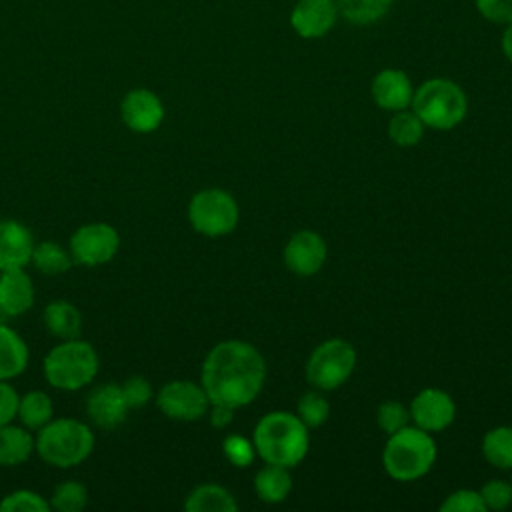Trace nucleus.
Segmentation results:
<instances>
[{
    "mask_svg": "<svg viewBox=\"0 0 512 512\" xmlns=\"http://www.w3.org/2000/svg\"><path fill=\"white\" fill-rule=\"evenodd\" d=\"M266 382L262 352L244 340H222L208 350L200 368V384L210 404L234 410L252 404Z\"/></svg>",
    "mask_w": 512,
    "mask_h": 512,
    "instance_id": "obj_1",
    "label": "nucleus"
},
{
    "mask_svg": "<svg viewBox=\"0 0 512 512\" xmlns=\"http://www.w3.org/2000/svg\"><path fill=\"white\" fill-rule=\"evenodd\" d=\"M256 456L266 464L296 468L310 450V430L296 412L274 410L264 414L252 432Z\"/></svg>",
    "mask_w": 512,
    "mask_h": 512,
    "instance_id": "obj_2",
    "label": "nucleus"
},
{
    "mask_svg": "<svg viewBox=\"0 0 512 512\" xmlns=\"http://www.w3.org/2000/svg\"><path fill=\"white\" fill-rule=\"evenodd\" d=\"M36 454L54 468H74L90 458L96 436L90 424L78 418H52L34 436Z\"/></svg>",
    "mask_w": 512,
    "mask_h": 512,
    "instance_id": "obj_3",
    "label": "nucleus"
},
{
    "mask_svg": "<svg viewBox=\"0 0 512 512\" xmlns=\"http://www.w3.org/2000/svg\"><path fill=\"white\" fill-rule=\"evenodd\" d=\"M438 456L436 440L418 426H404L388 436L382 450V466L396 482H414L426 476Z\"/></svg>",
    "mask_w": 512,
    "mask_h": 512,
    "instance_id": "obj_4",
    "label": "nucleus"
},
{
    "mask_svg": "<svg viewBox=\"0 0 512 512\" xmlns=\"http://www.w3.org/2000/svg\"><path fill=\"white\" fill-rule=\"evenodd\" d=\"M100 368L96 348L82 338L60 340L44 356L42 374L46 382L62 392H76L94 382Z\"/></svg>",
    "mask_w": 512,
    "mask_h": 512,
    "instance_id": "obj_5",
    "label": "nucleus"
},
{
    "mask_svg": "<svg viewBox=\"0 0 512 512\" xmlns=\"http://www.w3.org/2000/svg\"><path fill=\"white\" fill-rule=\"evenodd\" d=\"M410 108L426 128L446 132L466 118L468 98L454 80L430 78L414 88Z\"/></svg>",
    "mask_w": 512,
    "mask_h": 512,
    "instance_id": "obj_6",
    "label": "nucleus"
},
{
    "mask_svg": "<svg viewBox=\"0 0 512 512\" xmlns=\"http://www.w3.org/2000/svg\"><path fill=\"white\" fill-rule=\"evenodd\" d=\"M186 216L194 232L208 238H220L236 230L240 208L228 190L202 188L190 198Z\"/></svg>",
    "mask_w": 512,
    "mask_h": 512,
    "instance_id": "obj_7",
    "label": "nucleus"
},
{
    "mask_svg": "<svg viewBox=\"0 0 512 512\" xmlns=\"http://www.w3.org/2000/svg\"><path fill=\"white\" fill-rule=\"evenodd\" d=\"M356 360V350L348 340L328 338L310 352L304 366L306 382L320 392L336 390L352 376Z\"/></svg>",
    "mask_w": 512,
    "mask_h": 512,
    "instance_id": "obj_8",
    "label": "nucleus"
},
{
    "mask_svg": "<svg viewBox=\"0 0 512 512\" xmlns=\"http://www.w3.org/2000/svg\"><path fill=\"white\" fill-rule=\"evenodd\" d=\"M68 250L78 266H102L118 254L120 234L108 222H88L72 232Z\"/></svg>",
    "mask_w": 512,
    "mask_h": 512,
    "instance_id": "obj_9",
    "label": "nucleus"
},
{
    "mask_svg": "<svg viewBox=\"0 0 512 512\" xmlns=\"http://www.w3.org/2000/svg\"><path fill=\"white\" fill-rule=\"evenodd\" d=\"M156 408L170 420L196 422L208 414L210 398L200 382L170 380L154 394Z\"/></svg>",
    "mask_w": 512,
    "mask_h": 512,
    "instance_id": "obj_10",
    "label": "nucleus"
},
{
    "mask_svg": "<svg viewBox=\"0 0 512 512\" xmlns=\"http://www.w3.org/2000/svg\"><path fill=\"white\" fill-rule=\"evenodd\" d=\"M166 110L160 96L150 88H132L120 100V118L136 134H152L164 122Z\"/></svg>",
    "mask_w": 512,
    "mask_h": 512,
    "instance_id": "obj_11",
    "label": "nucleus"
},
{
    "mask_svg": "<svg viewBox=\"0 0 512 512\" xmlns=\"http://www.w3.org/2000/svg\"><path fill=\"white\" fill-rule=\"evenodd\" d=\"M286 268L302 278L318 274L328 260V244L314 230L294 232L282 252Z\"/></svg>",
    "mask_w": 512,
    "mask_h": 512,
    "instance_id": "obj_12",
    "label": "nucleus"
},
{
    "mask_svg": "<svg viewBox=\"0 0 512 512\" xmlns=\"http://www.w3.org/2000/svg\"><path fill=\"white\" fill-rule=\"evenodd\" d=\"M408 410L414 426L430 434L446 430L456 420V402L446 390L440 388L420 390L412 398Z\"/></svg>",
    "mask_w": 512,
    "mask_h": 512,
    "instance_id": "obj_13",
    "label": "nucleus"
},
{
    "mask_svg": "<svg viewBox=\"0 0 512 512\" xmlns=\"http://www.w3.org/2000/svg\"><path fill=\"white\" fill-rule=\"evenodd\" d=\"M128 404L124 400L120 384L104 382L86 398V416L92 426L102 430H114L128 418Z\"/></svg>",
    "mask_w": 512,
    "mask_h": 512,
    "instance_id": "obj_14",
    "label": "nucleus"
},
{
    "mask_svg": "<svg viewBox=\"0 0 512 512\" xmlns=\"http://www.w3.org/2000/svg\"><path fill=\"white\" fill-rule=\"evenodd\" d=\"M338 16L336 0H298L290 12V26L300 38L316 40L334 28Z\"/></svg>",
    "mask_w": 512,
    "mask_h": 512,
    "instance_id": "obj_15",
    "label": "nucleus"
},
{
    "mask_svg": "<svg viewBox=\"0 0 512 512\" xmlns=\"http://www.w3.org/2000/svg\"><path fill=\"white\" fill-rule=\"evenodd\" d=\"M32 230L16 218H0V272L26 268L34 250Z\"/></svg>",
    "mask_w": 512,
    "mask_h": 512,
    "instance_id": "obj_16",
    "label": "nucleus"
},
{
    "mask_svg": "<svg viewBox=\"0 0 512 512\" xmlns=\"http://www.w3.org/2000/svg\"><path fill=\"white\" fill-rule=\"evenodd\" d=\"M370 94L376 106L388 112H398L410 108L414 86L410 76L400 68H384L380 70L370 84Z\"/></svg>",
    "mask_w": 512,
    "mask_h": 512,
    "instance_id": "obj_17",
    "label": "nucleus"
},
{
    "mask_svg": "<svg viewBox=\"0 0 512 512\" xmlns=\"http://www.w3.org/2000/svg\"><path fill=\"white\" fill-rule=\"evenodd\" d=\"M36 300V288L26 268L0 272V312L4 318L26 314Z\"/></svg>",
    "mask_w": 512,
    "mask_h": 512,
    "instance_id": "obj_18",
    "label": "nucleus"
},
{
    "mask_svg": "<svg viewBox=\"0 0 512 512\" xmlns=\"http://www.w3.org/2000/svg\"><path fill=\"white\" fill-rule=\"evenodd\" d=\"M36 452V442L32 430L22 424L6 422L0 426V466L14 468L30 460Z\"/></svg>",
    "mask_w": 512,
    "mask_h": 512,
    "instance_id": "obj_19",
    "label": "nucleus"
},
{
    "mask_svg": "<svg viewBox=\"0 0 512 512\" xmlns=\"http://www.w3.org/2000/svg\"><path fill=\"white\" fill-rule=\"evenodd\" d=\"M30 350L26 340L8 324L0 322V380H14L28 368Z\"/></svg>",
    "mask_w": 512,
    "mask_h": 512,
    "instance_id": "obj_20",
    "label": "nucleus"
},
{
    "mask_svg": "<svg viewBox=\"0 0 512 512\" xmlns=\"http://www.w3.org/2000/svg\"><path fill=\"white\" fill-rule=\"evenodd\" d=\"M44 328L58 340L80 338L82 312L70 300H52L42 310Z\"/></svg>",
    "mask_w": 512,
    "mask_h": 512,
    "instance_id": "obj_21",
    "label": "nucleus"
},
{
    "mask_svg": "<svg viewBox=\"0 0 512 512\" xmlns=\"http://www.w3.org/2000/svg\"><path fill=\"white\" fill-rule=\"evenodd\" d=\"M186 512H236L238 502L234 494L214 482L198 484L192 488L184 500Z\"/></svg>",
    "mask_w": 512,
    "mask_h": 512,
    "instance_id": "obj_22",
    "label": "nucleus"
},
{
    "mask_svg": "<svg viewBox=\"0 0 512 512\" xmlns=\"http://www.w3.org/2000/svg\"><path fill=\"white\" fill-rule=\"evenodd\" d=\"M254 492L266 504H280L292 492L290 468L266 464L254 476Z\"/></svg>",
    "mask_w": 512,
    "mask_h": 512,
    "instance_id": "obj_23",
    "label": "nucleus"
},
{
    "mask_svg": "<svg viewBox=\"0 0 512 512\" xmlns=\"http://www.w3.org/2000/svg\"><path fill=\"white\" fill-rule=\"evenodd\" d=\"M16 418L22 426L36 432L54 418V402L44 390H30L20 396Z\"/></svg>",
    "mask_w": 512,
    "mask_h": 512,
    "instance_id": "obj_24",
    "label": "nucleus"
},
{
    "mask_svg": "<svg viewBox=\"0 0 512 512\" xmlns=\"http://www.w3.org/2000/svg\"><path fill=\"white\" fill-rule=\"evenodd\" d=\"M30 264L40 274L60 276V274H66L74 266V260L70 256V250L64 248L62 244H58L54 240H42V242L34 244Z\"/></svg>",
    "mask_w": 512,
    "mask_h": 512,
    "instance_id": "obj_25",
    "label": "nucleus"
},
{
    "mask_svg": "<svg viewBox=\"0 0 512 512\" xmlns=\"http://www.w3.org/2000/svg\"><path fill=\"white\" fill-rule=\"evenodd\" d=\"M482 456L498 470H512V426L490 428L482 436Z\"/></svg>",
    "mask_w": 512,
    "mask_h": 512,
    "instance_id": "obj_26",
    "label": "nucleus"
},
{
    "mask_svg": "<svg viewBox=\"0 0 512 512\" xmlns=\"http://www.w3.org/2000/svg\"><path fill=\"white\" fill-rule=\"evenodd\" d=\"M394 0H336L338 14L356 26H370L382 20Z\"/></svg>",
    "mask_w": 512,
    "mask_h": 512,
    "instance_id": "obj_27",
    "label": "nucleus"
},
{
    "mask_svg": "<svg viewBox=\"0 0 512 512\" xmlns=\"http://www.w3.org/2000/svg\"><path fill=\"white\" fill-rule=\"evenodd\" d=\"M424 122L412 108H404L392 114L388 120V138L400 148H412L424 138Z\"/></svg>",
    "mask_w": 512,
    "mask_h": 512,
    "instance_id": "obj_28",
    "label": "nucleus"
},
{
    "mask_svg": "<svg viewBox=\"0 0 512 512\" xmlns=\"http://www.w3.org/2000/svg\"><path fill=\"white\" fill-rule=\"evenodd\" d=\"M48 502L56 512H80L88 504V488L82 482L64 480L56 484Z\"/></svg>",
    "mask_w": 512,
    "mask_h": 512,
    "instance_id": "obj_29",
    "label": "nucleus"
},
{
    "mask_svg": "<svg viewBox=\"0 0 512 512\" xmlns=\"http://www.w3.org/2000/svg\"><path fill=\"white\" fill-rule=\"evenodd\" d=\"M296 416L304 422V426L308 430L320 428L330 416V404L320 392L310 390L300 396V400L296 404Z\"/></svg>",
    "mask_w": 512,
    "mask_h": 512,
    "instance_id": "obj_30",
    "label": "nucleus"
},
{
    "mask_svg": "<svg viewBox=\"0 0 512 512\" xmlns=\"http://www.w3.org/2000/svg\"><path fill=\"white\" fill-rule=\"evenodd\" d=\"M0 510L2 512H48L50 502L36 490L18 488L8 492L0 500Z\"/></svg>",
    "mask_w": 512,
    "mask_h": 512,
    "instance_id": "obj_31",
    "label": "nucleus"
},
{
    "mask_svg": "<svg viewBox=\"0 0 512 512\" xmlns=\"http://www.w3.org/2000/svg\"><path fill=\"white\" fill-rule=\"evenodd\" d=\"M376 424L390 436L410 424V410L400 400H384L376 410Z\"/></svg>",
    "mask_w": 512,
    "mask_h": 512,
    "instance_id": "obj_32",
    "label": "nucleus"
},
{
    "mask_svg": "<svg viewBox=\"0 0 512 512\" xmlns=\"http://www.w3.org/2000/svg\"><path fill=\"white\" fill-rule=\"evenodd\" d=\"M222 452L226 460L236 468H248L256 458V448L252 440L242 434H228L222 440Z\"/></svg>",
    "mask_w": 512,
    "mask_h": 512,
    "instance_id": "obj_33",
    "label": "nucleus"
},
{
    "mask_svg": "<svg viewBox=\"0 0 512 512\" xmlns=\"http://www.w3.org/2000/svg\"><path fill=\"white\" fill-rule=\"evenodd\" d=\"M486 506L480 498L478 490L458 488L450 492L440 504V512H484Z\"/></svg>",
    "mask_w": 512,
    "mask_h": 512,
    "instance_id": "obj_34",
    "label": "nucleus"
},
{
    "mask_svg": "<svg viewBox=\"0 0 512 512\" xmlns=\"http://www.w3.org/2000/svg\"><path fill=\"white\" fill-rule=\"evenodd\" d=\"M478 492H480V498H482L486 510L500 512L512 504V484L502 478L488 480Z\"/></svg>",
    "mask_w": 512,
    "mask_h": 512,
    "instance_id": "obj_35",
    "label": "nucleus"
},
{
    "mask_svg": "<svg viewBox=\"0 0 512 512\" xmlns=\"http://www.w3.org/2000/svg\"><path fill=\"white\" fill-rule=\"evenodd\" d=\"M122 394H124V400L128 404L130 410H138V408H144L146 404H150V400L154 398V390H152V384L148 378L144 376H130L126 378L122 384Z\"/></svg>",
    "mask_w": 512,
    "mask_h": 512,
    "instance_id": "obj_36",
    "label": "nucleus"
},
{
    "mask_svg": "<svg viewBox=\"0 0 512 512\" xmlns=\"http://www.w3.org/2000/svg\"><path fill=\"white\" fill-rule=\"evenodd\" d=\"M482 18L492 24L512 22V0H474Z\"/></svg>",
    "mask_w": 512,
    "mask_h": 512,
    "instance_id": "obj_37",
    "label": "nucleus"
},
{
    "mask_svg": "<svg viewBox=\"0 0 512 512\" xmlns=\"http://www.w3.org/2000/svg\"><path fill=\"white\" fill-rule=\"evenodd\" d=\"M20 394L10 384V380H0V426L16 420Z\"/></svg>",
    "mask_w": 512,
    "mask_h": 512,
    "instance_id": "obj_38",
    "label": "nucleus"
},
{
    "mask_svg": "<svg viewBox=\"0 0 512 512\" xmlns=\"http://www.w3.org/2000/svg\"><path fill=\"white\" fill-rule=\"evenodd\" d=\"M206 416H208V420H210V424H212L214 428L224 430V428H228V426L232 424V420H234V408L224 406V404H210Z\"/></svg>",
    "mask_w": 512,
    "mask_h": 512,
    "instance_id": "obj_39",
    "label": "nucleus"
},
{
    "mask_svg": "<svg viewBox=\"0 0 512 512\" xmlns=\"http://www.w3.org/2000/svg\"><path fill=\"white\" fill-rule=\"evenodd\" d=\"M502 52H504V56L508 58V62L512 64V22L510 24H506V28H504V34H502Z\"/></svg>",
    "mask_w": 512,
    "mask_h": 512,
    "instance_id": "obj_40",
    "label": "nucleus"
},
{
    "mask_svg": "<svg viewBox=\"0 0 512 512\" xmlns=\"http://www.w3.org/2000/svg\"><path fill=\"white\" fill-rule=\"evenodd\" d=\"M2 318H4V316H2V312H0V322H4V320H2Z\"/></svg>",
    "mask_w": 512,
    "mask_h": 512,
    "instance_id": "obj_41",
    "label": "nucleus"
},
{
    "mask_svg": "<svg viewBox=\"0 0 512 512\" xmlns=\"http://www.w3.org/2000/svg\"><path fill=\"white\" fill-rule=\"evenodd\" d=\"M510 484H512V478H510Z\"/></svg>",
    "mask_w": 512,
    "mask_h": 512,
    "instance_id": "obj_42",
    "label": "nucleus"
}]
</instances>
